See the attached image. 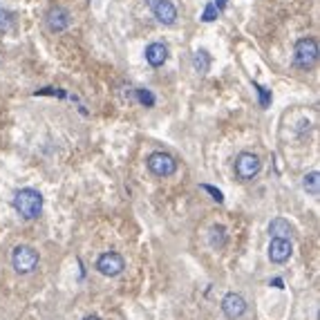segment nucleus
Masks as SVG:
<instances>
[{
  "label": "nucleus",
  "instance_id": "0eeeda50",
  "mask_svg": "<svg viewBox=\"0 0 320 320\" xmlns=\"http://www.w3.org/2000/svg\"><path fill=\"white\" fill-rule=\"evenodd\" d=\"M150 7H153L155 18L161 25L170 27V25L177 23V7L172 5L170 0H150Z\"/></svg>",
  "mask_w": 320,
  "mask_h": 320
},
{
  "label": "nucleus",
  "instance_id": "7ed1b4c3",
  "mask_svg": "<svg viewBox=\"0 0 320 320\" xmlns=\"http://www.w3.org/2000/svg\"><path fill=\"white\" fill-rule=\"evenodd\" d=\"M146 163H148L150 172H153V175H157V177H170V175H175V170H177L175 157H172V155H168V153H163V150L153 153Z\"/></svg>",
  "mask_w": 320,
  "mask_h": 320
},
{
  "label": "nucleus",
  "instance_id": "4be33fe9",
  "mask_svg": "<svg viewBox=\"0 0 320 320\" xmlns=\"http://www.w3.org/2000/svg\"><path fill=\"white\" fill-rule=\"evenodd\" d=\"M213 5H215V7H217V9H220V11H224V9H226V0H215V2H213Z\"/></svg>",
  "mask_w": 320,
  "mask_h": 320
},
{
  "label": "nucleus",
  "instance_id": "5701e85b",
  "mask_svg": "<svg viewBox=\"0 0 320 320\" xmlns=\"http://www.w3.org/2000/svg\"><path fill=\"white\" fill-rule=\"evenodd\" d=\"M83 320H101L99 316H87V318H83Z\"/></svg>",
  "mask_w": 320,
  "mask_h": 320
},
{
  "label": "nucleus",
  "instance_id": "f8f14e48",
  "mask_svg": "<svg viewBox=\"0 0 320 320\" xmlns=\"http://www.w3.org/2000/svg\"><path fill=\"white\" fill-rule=\"evenodd\" d=\"M269 235H271V238L291 240L293 226L289 224V220H284V217H275V220H271V224H269Z\"/></svg>",
  "mask_w": 320,
  "mask_h": 320
},
{
  "label": "nucleus",
  "instance_id": "39448f33",
  "mask_svg": "<svg viewBox=\"0 0 320 320\" xmlns=\"http://www.w3.org/2000/svg\"><path fill=\"white\" fill-rule=\"evenodd\" d=\"M11 264L18 273H32L38 264V253L32 246H16L11 253Z\"/></svg>",
  "mask_w": 320,
  "mask_h": 320
},
{
  "label": "nucleus",
  "instance_id": "412c9836",
  "mask_svg": "<svg viewBox=\"0 0 320 320\" xmlns=\"http://www.w3.org/2000/svg\"><path fill=\"white\" fill-rule=\"evenodd\" d=\"M9 23H11V16L7 11H0V32L9 27Z\"/></svg>",
  "mask_w": 320,
  "mask_h": 320
},
{
  "label": "nucleus",
  "instance_id": "423d86ee",
  "mask_svg": "<svg viewBox=\"0 0 320 320\" xmlns=\"http://www.w3.org/2000/svg\"><path fill=\"white\" fill-rule=\"evenodd\" d=\"M96 269H99V273L108 275V278H114V275H119L126 269V262H123V257L119 255L117 251H108V253H101L99 255Z\"/></svg>",
  "mask_w": 320,
  "mask_h": 320
},
{
  "label": "nucleus",
  "instance_id": "2eb2a0df",
  "mask_svg": "<svg viewBox=\"0 0 320 320\" xmlns=\"http://www.w3.org/2000/svg\"><path fill=\"white\" fill-rule=\"evenodd\" d=\"M211 244L215 248H222L226 244V229L224 226H213L211 229Z\"/></svg>",
  "mask_w": 320,
  "mask_h": 320
},
{
  "label": "nucleus",
  "instance_id": "6ab92c4d",
  "mask_svg": "<svg viewBox=\"0 0 320 320\" xmlns=\"http://www.w3.org/2000/svg\"><path fill=\"white\" fill-rule=\"evenodd\" d=\"M202 190H206V193L211 195V197L215 199L217 204H222V202H224V193H222V190H217L215 186H211V184H202Z\"/></svg>",
  "mask_w": 320,
  "mask_h": 320
},
{
  "label": "nucleus",
  "instance_id": "f03ea898",
  "mask_svg": "<svg viewBox=\"0 0 320 320\" xmlns=\"http://www.w3.org/2000/svg\"><path fill=\"white\" fill-rule=\"evenodd\" d=\"M293 61L300 70H311L316 63H318V43L316 38L305 36L300 41H296V47H293Z\"/></svg>",
  "mask_w": 320,
  "mask_h": 320
},
{
  "label": "nucleus",
  "instance_id": "4468645a",
  "mask_svg": "<svg viewBox=\"0 0 320 320\" xmlns=\"http://www.w3.org/2000/svg\"><path fill=\"white\" fill-rule=\"evenodd\" d=\"M302 188H305L311 197H318V193H320V172H316V170L307 172V175L302 177Z\"/></svg>",
  "mask_w": 320,
  "mask_h": 320
},
{
  "label": "nucleus",
  "instance_id": "aec40b11",
  "mask_svg": "<svg viewBox=\"0 0 320 320\" xmlns=\"http://www.w3.org/2000/svg\"><path fill=\"white\" fill-rule=\"evenodd\" d=\"M43 94H50V96H68L63 90H56V87H43V90L36 92V96H43Z\"/></svg>",
  "mask_w": 320,
  "mask_h": 320
},
{
  "label": "nucleus",
  "instance_id": "6e6552de",
  "mask_svg": "<svg viewBox=\"0 0 320 320\" xmlns=\"http://www.w3.org/2000/svg\"><path fill=\"white\" fill-rule=\"evenodd\" d=\"M293 246H291V240H284V238H271L269 244V260L275 262V264H284V262L291 257Z\"/></svg>",
  "mask_w": 320,
  "mask_h": 320
},
{
  "label": "nucleus",
  "instance_id": "9b49d317",
  "mask_svg": "<svg viewBox=\"0 0 320 320\" xmlns=\"http://www.w3.org/2000/svg\"><path fill=\"white\" fill-rule=\"evenodd\" d=\"M146 61H148L150 68H161L168 61V47L163 43H150L146 47Z\"/></svg>",
  "mask_w": 320,
  "mask_h": 320
},
{
  "label": "nucleus",
  "instance_id": "f257e3e1",
  "mask_svg": "<svg viewBox=\"0 0 320 320\" xmlns=\"http://www.w3.org/2000/svg\"><path fill=\"white\" fill-rule=\"evenodd\" d=\"M16 213H18L23 220H36L43 213V195L34 188H20L18 193L11 199Z\"/></svg>",
  "mask_w": 320,
  "mask_h": 320
},
{
  "label": "nucleus",
  "instance_id": "dca6fc26",
  "mask_svg": "<svg viewBox=\"0 0 320 320\" xmlns=\"http://www.w3.org/2000/svg\"><path fill=\"white\" fill-rule=\"evenodd\" d=\"M137 101H139L141 105H146V108H153L155 105V94L150 90H146V87H139V90H137Z\"/></svg>",
  "mask_w": 320,
  "mask_h": 320
},
{
  "label": "nucleus",
  "instance_id": "9d476101",
  "mask_svg": "<svg viewBox=\"0 0 320 320\" xmlns=\"http://www.w3.org/2000/svg\"><path fill=\"white\" fill-rule=\"evenodd\" d=\"M45 20H47V27H50V32H54V34H61V32H65V29L70 27V11L68 9H63V7H54V9H50L47 11V16H45Z\"/></svg>",
  "mask_w": 320,
  "mask_h": 320
},
{
  "label": "nucleus",
  "instance_id": "1a4fd4ad",
  "mask_svg": "<svg viewBox=\"0 0 320 320\" xmlns=\"http://www.w3.org/2000/svg\"><path fill=\"white\" fill-rule=\"evenodd\" d=\"M222 311L226 314V318L235 320L246 314V300L240 293H226L224 300H222Z\"/></svg>",
  "mask_w": 320,
  "mask_h": 320
},
{
  "label": "nucleus",
  "instance_id": "f3484780",
  "mask_svg": "<svg viewBox=\"0 0 320 320\" xmlns=\"http://www.w3.org/2000/svg\"><path fill=\"white\" fill-rule=\"evenodd\" d=\"M217 16H220V9H217L213 2H208V5L204 7V11H202V20L204 23H213V20H217Z\"/></svg>",
  "mask_w": 320,
  "mask_h": 320
},
{
  "label": "nucleus",
  "instance_id": "20e7f679",
  "mask_svg": "<svg viewBox=\"0 0 320 320\" xmlns=\"http://www.w3.org/2000/svg\"><path fill=\"white\" fill-rule=\"evenodd\" d=\"M260 168H262L260 157L253 153H240L238 157H235V175L242 181L253 179V177L260 172Z\"/></svg>",
  "mask_w": 320,
  "mask_h": 320
},
{
  "label": "nucleus",
  "instance_id": "ddd939ff",
  "mask_svg": "<svg viewBox=\"0 0 320 320\" xmlns=\"http://www.w3.org/2000/svg\"><path fill=\"white\" fill-rule=\"evenodd\" d=\"M193 70L197 74H206L211 70V56H208L206 50H197L193 54Z\"/></svg>",
  "mask_w": 320,
  "mask_h": 320
},
{
  "label": "nucleus",
  "instance_id": "a211bd4d",
  "mask_svg": "<svg viewBox=\"0 0 320 320\" xmlns=\"http://www.w3.org/2000/svg\"><path fill=\"white\" fill-rule=\"evenodd\" d=\"M255 90H257V96H260V105L262 108H269L271 105V92L266 90V87L257 85V83H255Z\"/></svg>",
  "mask_w": 320,
  "mask_h": 320
}]
</instances>
